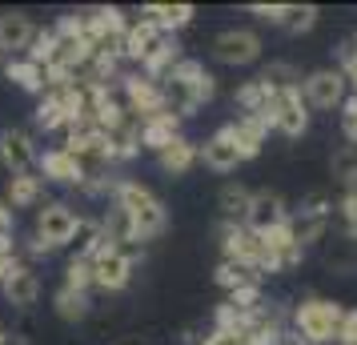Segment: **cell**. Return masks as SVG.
I'll return each mask as SVG.
<instances>
[{
  "mask_svg": "<svg viewBox=\"0 0 357 345\" xmlns=\"http://www.w3.org/2000/svg\"><path fill=\"white\" fill-rule=\"evenodd\" d=\"M261 81L269 84V89H301V72L289 65V61H269L265 65V72H261Z\"/></svg>",
  "mask_w": 357,
  "mask_h": 345,
  "instance_id": "33",
  "label": "cell"
},
{
  "mask_svg": "<svg viewBox=\"0 0 357 345\" xmlns=\"http://www.w3.org/2000/svg\"><path fill=\"white\" fill-rule=\"evenodd\" d=\"M221 129L229 132V141L237 145V153H241V161H253L261 148H265V141H269V116H237V121H229V125H221Z\"/></svg>",
  "mask_w": 357,
  "mask_h": 345,
  "instance_id": "14",
  "label": "cell"
},
{
  "mask_svg": "<svg viewBox=\"0 0 357 345\" xmlns=\"http://www.w3.org/2000/svg\"><path fill=\"white\" fill-rule=\"evenodd\" d=\"M36 141L24 129H4L0 132V164L8 169V177H20V173H33L36 164Z\"/></svg>",
  "mask_w": 357,
  "mask_h": 345,
  "instance_id": "12",
  "label": "cell"
},
{
  "mask_svg": "<svg viewBox=\"0 0 357 345\" xmlns=\"http://www.w3.org/2000/svg\"><path fill=\"white\" fill-rule=\"evenodd\" d=\"M33 36H36L33 17H24V13H0V52L4 56H24L29 45H33Z\"/></svg>",
  "mask_w": 357,
  "mask_h": 345,
  "instance_id": "17",
  "label": "cell"
},
{
  "mask_svg": "<svg viewBox=\"0 0 357 345\" xmlns=\"http://www.w3.org/2000/svg\"><path fill=\"white\" fill-rule=\"evenodd\" d=\"M89 265H93V289H100V293H121L132 281V253L129 249L105 245Z\"/></svg>",
  "mask_w": 357,
  "mask_h": 345,
  "instance_id": "8",
  "label": "cell"
},
{
  "mask_svg": "<svg viewBox=\"0 0 357 345\" xmlns=\"http://www.w3.org/2000/svg\"><path fill=\"white\" fill-rule=\"evenodd\" d=\"M285 221H289V205L281 201V193H273V189H257L253 201H249V213H245V229L257 233V237H265V233L281 229Z\"/></svg>",
  "mask_w": 357,
  "mask_h": 345,
  "instance_id": "11",
  "label": "cell"
},
{
  "mask_svg": "<svg viewBox=\"0 0 357 345\" xmlns=\"http://www.w3.org/2000/svg\"><path fill=\"white\" fill-rule=\"evenodd\" d=\"M269 97H273V89L261 81V77L241 81L237 89H233V105L241 109V116H265L269 113Z\"/></svg>",
  "mask_w": 357,
  "mask_h": 345,
  "instance_id": "26",
  "label": "cell"
},
{
  "mask_svg": "<svg viewBox=\"0 0 357 345\" xmlns=\"http://www.w3.org/2000/svg\"><path fill=\"white\" fill-rule=\"evenodd\" d=\"M52 45H56V36H52V29H36L33 45H29V52H24V56H29L33 65H40V68H45V61L52 56Z\"/></svg>",
  "mask_w": 357,
  "mask_h": 345,
  "instance_id": "35",
  "label": "cell"
},
{
  "mask_svg": "<svg viewBox=\"0 0 357 345\" xmlns=\"http://www.w3.org/2000/svg\"><path fill=\"white\" fill-rule=\"evenodd\" d=\"M61 285L77 289V293H93V265L81 261V257H68V265H65V281H61Z\"/></svg>",
  "mask_w": 357,
  "mask_h": 345,
  "instance_id": "34",
  "label": "cell"
},
{
  "mask_svg": "<svg viewBox=\"0 0 357 345\" xmlns=\"http://www.w3.org/2000/svg\"><path fill=\"white\" fill-rule=\"evenodd\" d=\"M337 213H341V221H345V225H354V221H357V189H345V193H341Z\"/></svg>",
  "mask_w": 357,
  "mask_h": 345,
  "instance_id": "38",
  "label": "cell"
},
{
  "mask_svg": "<svg viewBox=\"0 0 357 345\" xmlns=\"http://www.w3.org/2000/svg\"><path fill=\"white\" fill-rule=\"evenodd\" d=\"M33 125H36V132H65L73 121H68V113L61 109V100L52 97V93H45L33 109Z\"/></svg>",
  "mask_w": 357,
  "mask_h": 345,
  "instance_id": "28",
  "label": "cell"
},
{
  "mask_svg": "<svg viewBox=\"0 0 357 345\" xmlns=\"http://www.w3.org/2000/svg\"><path fill=\"white\" fill-rule=\"evenodd\" d=\"M345 141H349V145H357V129H354V132H345Z\"/></svg>",
  "mask_w": 357,
  "mask_h": 345,
  "instance_id": "42",
  "label": "cell"
},
{
  "mask_svg": "<svg viewBox=\"0 0 357 345\" xmlns=\"http://www.w3.org/2000/svg\"><path fill=\"white\" fill-rule=\"evenodd\" d=\"M341 317H345V305L329 301V297H305L293 305V333L305 345H329L337 342Z\"/></svg>",
  "mask_w": 357,
  "mask_h": 345,
  "instance_id": "4",
  "label": "cell"
},
{
  "mask_svg": "<svg viewBox=\"0 0 357 345\" xmlns=\"http://www.w3.org/2000/svg\"><path fill=\"white\" fill-rule=\"evenodd\" d=\"M36 169H40V181H52V185H81L84 181L81 161H77L65 145L45 148V153L36 157Z\"/></svg>",
  "mask_w": 357,
  "mask_h": 345,
  "instance_id": "16",
  "label": "cell"
},
{
  "mask_svg": "<svg viewBox=\"0 0 357 345\" xmlns=\"http://www.w3.org/2000/svg\"><path fill=\"white\" fill-rule=\"evenodd\" d=\"M341 56H345V61H357V33L349 36L345 45H341Z\"/></svg>",
  "mask_w": 357,
  "mask_h": 345,
  "instance_id": "40",
  "label": "cell"
},
{
  "mask_svg": "<svg viewBox=\"0 0 357 345\" xmlns=\"http://www.w3.org/2000/svg\"><path fill=\"white\" fill-rule=\"evenodd\" d=\"M0 293L8 297V305H17V309H33L40 301V273L29 261H17L13 273L0 281Z\"/></svg>",
  "mask_w": 357,
  "mask_h": 345,
  "instance_id": "15",
  "label": "cell"
},
{
  "mask_svg": "<svg viewBox=\"0 0 357 345\" xmlns=\"http://www.w3.org/2000/svg\"><path fill=\"white\" fill-rule=\"evenodd\" d=\"M197 161H201V145H197V141H189L185 132H181V137H173V141L157 153V164H161L165 173H173V177H185Z\"/></svg>",
  "mask_w": 357,
  "mask_h": 345,
  "instance_id": "21",
  "label": "cell"
},
{
  "mask_svg": "<svg viewBox=\"0 0 357 345\" xmlns=\"http://www.w3.org/2000/svg\"><path fill=\"white\" fill-rule=\"evenodd\" d=\"M293 213H309V217H333V197H329V193H321V189H317V193H305V197H301V205H297Z\"/></svg>",
  "mask_w": 357,
  "mask_h": 345,
  "instance_id": "36",
  "label": "cell"
},
{
  "mask_svg": "<svg viewBox=\"0 0 357 345\" xmlns=\"http://www.w3.org/2000/svg\"><path fill=\"white\" fill-rule=\"evenodd\" d=\"M4 61H8V56H4V52H0V68H4Z\"/></svg>",
  "mask_w": 357,
  "mask_h": 345,
  "instance_id": "43",
  "label": "cell"
},
{
  "mask_svg": "<svg viewBox=\"0 0 357 345\" xmlns=\"http://www.w3.org/2000/svg\"><path fill=\"white\" fill-rule=\"evenodd\" d=\"M354 342H357V309H345L337 329V345H354Z\"/></svg>",
  "mask_w": 357,
  "mask_h": 345,
  "instance_id": "37",
  "label": "cell"
},
{
  "mask_svg": "<svg viewBox=\"0 0 357 345\" xmlns=\"http://www.w3.org/2000/svg\"><path fill=\"white\" fill-rule=\"evenodd\" d=\"M301 97L309 109H341V100L349 97V81L341 77V68H313L309 77H301Z\"/></svg>",
  "mask_w": 357,
  "mask_h": 345,
  "instance_id": "7",
  "label": "cell"
},
{
  "mask_svg": "<svg viewBox=\"0 0 357 345\" xmlns=\"http://www.w3.org/2000/svg\"><path fill=\"white\" fill-rule=\"evenodd\" d=\"M321 261H325L329 273H337V277H354L357 273V241L345 229L333 233V237H325L321 241Z\"/></svg>",
  "mask_w": 357,
  "mask_h": 345,
  "instance_id": "18",
  "label": "cell"
},
{
  "mask_svg": "<svg viewBox=\"0 0 357 345\" xmlns=\"http://www.w3.org/2000/svg\"><path fill=\"white\" fill-rule=\"evenodd\" d=\"M77 221H81V213H77L68 201H45V205L36 209L29 253H33V257H49L56 249H68L73 233H77Z\"/></svg>",
  "mask_w": 357,
  "mask_h": 345,
  "instance_id": "3",
  "label": "cell"
},
{
  "mask_svg": "<svg viewBox=\"0 0 357 345\" xmlns=\"http://www.w3.org/2000/svg\"><path fill=\"white\" fill-rule=\"evenodd\" d=\"M249 13L261 17L265 24L285 29L289 36L309 33V29L317 24V17H321V8H317V4H249Z\"/></svg>",
  "mask_w": 357,
  "mask_h": 345,
  "instance_id": "10",
  "label": "cell"
},
{
  "mask_svg": "<svg viewBox=\"0 0 357 345\" xmlns=\"http://www.w3.org/2000/svg\"><path fill=\"white\" fill-rule=\"evenodd\" d=\"M221 249H225V261L249 265V269H261V257H265V245H261L257 233H249L245 225H221Z\"/></svg>",
  "mask_w": 357,
  "mask_h": 345,
  "instance_id": "13",
  "label": "cell"
},
{
  "mask_svg": "<svg viewBox=\"0 0 357 345\" xmlns=\"http://www.w3.org/2000/svg\"><path fill=\"white\" fill-rule=\"evenodd\" d=\"M169 33H161L157 24H149V20H141V17H132L129 20V29H125V61H132V65H141L149 52L161 45Z\"/></svg>",
  "mask_w": 357,
  "mask_h": 345,
  "instance_id": "19",
  "label": "cell"
},
{
  "mask_svg": "<svg viewBox=\"0 0 357 345\" xmlns=\"http://www.w3.org/2000/svg\"><path fill=\"white\" fill-rule=\"evenodd\" d=\"M329 173L341 189H357V145H341L329 161Z\"/></svg>",
  "mask_w": 357,
  "mask_h": 345,
  "instance_id": "32",
  "label": "cell"
},
{
  "mask_svg": "<svg viewBox=\"0 0 357 345\" xmlns=\"http://www.w3.org/2000/svg\"><path fill=\"white\" fill-rule=\"evenodd\" d=\"M341 77L354 84V93H357V61H345V56H341Z\"/></svg>",
  "mask_w": 357,
  "mask_h": 345,
  "instance_id": "39",
  "label": "cell"
},
{
  "mask_svg": "<svg viewBox=\"0 0 357 345\" xmlns=\"http://www.w3.org/2000/svg\"><path fill=\"white\" fill-rule=\"evenodd\" d=\"M89 305H93V297L77 293V289H68V285H61L56 297H52V309H56L61 321H84V317H89Z\"/></svg>",
  "mask_w": 357,
  "mask_h": 345,
  "instance_id": "30",
  "label": "cell"
},
{
  "mask_svg": "<svg viewBox=\"0 0 357 345\" xmlns=\"http://www.w3.org/2000/svg\"><path fill=\"white\" fill-rule=\"evenodd\" d=\"M4 333H8V329H4V325H0V342H4Z\"/></svg>",
  "mask_w": 357,
  "mask_h": 345,
  "instance_id": "44",
  "label": "cell"
},
{
  "mask_svg": "<svg viewBox=\"0 0 357 345\" xmlns=\"http://www.w3.org/2000/svg\"><path fill=\"white\" fill-rule=\"evenodd\" d=\"M113 205L132 221V229H137V241H157V237L165 233V225H169L161 197H157V193H153L149 185L132 181V177L116 181V189H113Z\"/></svg>",
  "mask_w": 357,
  "mask_h": 345,
  "instance_id": "2",
  "label": "cell"
},
{
  "mask_svg": "<svg viewBox=\"0 0 357 345\" xmlns=\"http://www.w3.org/2000/svg\"><path fill=\"white\" fill-rule=\"evenodd\" d=\"M201 164L205 169H213V173H237V164H241V153H237V145L229 141L225 129H217L201 145Z\"/></svg>",
  "mask_w": 357,
  "mask_h": 345,
  "instance_id": "20",
  "label": "cell"
},
{
  "mask_svg": "<svg viewBox=\"0 0 357 345\" xmlns=\"http://www.w3.org/2000/svg\"><path fill=\"white\" fill-rule=\"evenodd\" d=\"M249 201H253V193H249L245 185L229 181L225 189H221V197H217V205H221V217H225L229 225H245V213H249Z\"/></svg>",
  "mask_w": 357,
  "mask_h": 345,
  "instance_id": "29",
  "label": "cell"
},
{
  "mask_svg": "<svg viewBox=\"0 0 357 345\" xmlns=\"http://www.w3.org/2000/svg\"><path fill=\"white\" fill-rule=\"evenodd\" d=\"M45 201V181L36 173H20V177H8V189H4V205L17 213V209H40Z\"/></svg>",
  "mask_w": 357,
  "mask_h": 345,
  "instance_id": "23",
  "label": "cell"
},
{
  "mask_svg": "<svg viewBox=\"0 0 357 345\" xmlns=\"http://www.w3.org/2000/svg\"><path fill=\"white\" fill-rule=\"evenodd\" d=\"M173 137H181V116L173 113H157L141 121V148H153V153H161Z\"/></svg>",
  "mask_w": 357,
  "mask_h": 345,
  "instance_id": "27",
  "label": "cell"
},
{
  "mask_svg": "<svg viewBox=\"0 0 357 345\" xmlns=\"http://www.w3.org/2000/svg\"><path fill=\"white\" fill-rule=\"evenodd\" d=\"M105 245H109L105 225H100L97 217H81V221H77V233H73V241H68V253L81 257V261H93Z\"/></svg>",
  "mask_w": 357,
  "mask_h": 345,
  "instance_id": "24",
  "label": "cell"
},
{
  "mask_svg": "<svg viewBox=\"0 0 357 345\" xmlns=\"http://www.w3.org/2000/svg\"><path fill=\"white\" fill-rule=\"evenodd\" d=\"M269 125L285 137H301L309 129V105L301 97V89H277L269 97Z\"/></svg>",
  "mask_w": 357,
  "mask_h": 345,
  "instance_id": "9",
  "label": "cell"
},
{
  "mask_svg": "<svg viewBox=\"0 0 357 345\" xmlns=\"http://www.w3.org/2000/svg\"><path fill=\"white\" fill-rule=\"evenodd\" d=\"M137 17L149 20V24H157L161 33L177 36L181 29H185V24H193L197 8H193V4H145V8H141Z\"/></svg>",
  "mask_w": 357,
  "mask_h": 345,
  "instance_id": "22",
  "label": "cell"
},
{
  "mask_svg": "<svg viewBox=\"0 0 357 345\" xmlns=\"http://www.w3.org/2000/svg\"><path fill=\"white\" fill-rule=\"evenodd\" d=\"M209 52L217 65L245 68V65H253V61H261V36L253 29H225V33L213 36Z\"/></svg>",
  "mask_w": 357,
  "mask_h": 345,
  "instance_id": "6",
  "label": "cell"
},
{
  "mask_svg": "<svg viewBox=\"0 0 357 345\" xmlns=\"http://www.w3.org/2000/svg\"><path fill=\"white\" fill-rule=\"evenodd\" d=\"M121 100H125V113H129L137 125L149 121V116H157V113H169V109H165L161 84L141 77V72H125V77H121Z\"/></svg>",
  "mask_w": 357,
  "mask_h": 345,
  "instance_id": "5",
  "label": "cell"
},
{
  "mask_svg": "<svg viewBox=\"0 0 357 345\" xmlns=\"http://www.w3.org/2000/svg\"><path fill=\"white\" fill-rule=\"evenodd\" d=\"M161 93H165V109L185 121V116H193L201 105H209V100L217 97V77H213L201 61L185 56V61L161 81Z\"/></svg>",
  "mask_w": 357,
  "mask_h": 345,
  "instance_id": "1",
  "label": "cell"
},
{
  "mask_svg": "<svg viewBox=\"0 0 357 345\" xmlns=\"http://www.w3.org/2000/svg\"><path fill=\"white\" fill-rule=\"evenodd\" d=\"M4 77L17 84V89H24V93H33V97H45L49 93V81H45V68L33 65L29 56H8L4 61Z\"/></svg>",
  "mask_w": 357,
  "mask_h": 345,
  "instance_id": "25",
  "label": "cell"
},
{
  "mask_svg": "<svg viewBox=\"0 0 357 345\" xmlns=\"http://www.w3.org/2000/svg\"><path fill=\"white\" fill-rule=\"evenodd\" d=\"M213 281L225 289V293H237L241 285H261V273L257 269H249V265H237V261H221L217 265V273H213Z\"/></svg>",
  "mask_w": 357,
  "mask_h": 345,
  "instance_id": "31",
  "label": "cell"
},
{
  "mask_svg": "<svg viewBox=\"0 0 357 345\" xmlns=\"http://www.w3.org/2000/svg\"><path fill=\"white\" fill-rule=\"evenodd\" d=\"M0 345H33V342H29V337H20V333H4V342H0Z\"/></svg>",
  "mask_w": 357,
  "mask_h": 345,
  "instance_id": "41",
  "label": "cell"
}]
</instances>
